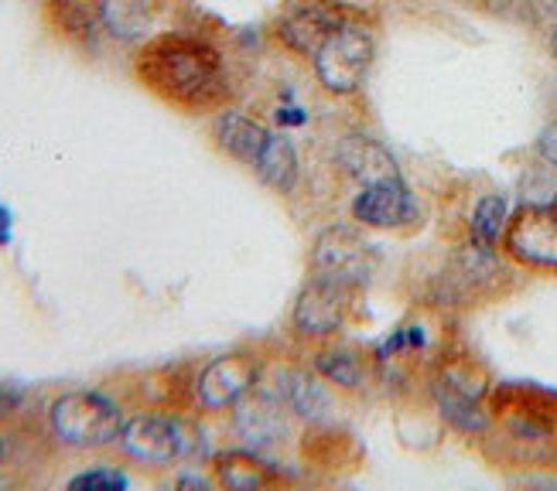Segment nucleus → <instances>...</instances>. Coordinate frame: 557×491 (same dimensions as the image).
<instances>
[{"mask_svg": "<svg viewBox=\"0 0 557 491\" xmlns=\"http://www.w3.org/2000/svg\"><path fill=\"white\" fill-rule=\"evenodd\" d=\"M137 76L168 103L188 110L220 106L230 96L223 55L199 38L164 35L151 41L137 59Z\"/></svg>", "mask_w": 557, "mask_h": 491, "instance_id": "nucleus-1", "label": "nucleus"}, {"mask_svg": "<svg viewBox=\"0 0 557 491\" xmlns=\"http://www.w3.org/2000/svg\"><path fill=\"white\" fill-rule=\"evenodd\" d=\"M48 424H52V433L65 448L100 451V448L116 444L127 416L110 396H103V392L72 389L52 403V410H48Z\"/></svg>", "mask_w": 557, "mask_h": 491, "instance_id": "nucleus-2", "label": "nucleus"}, {"mask_svg": "<svg viewBox=\"0 0 557 491\" xmlns=\"http://www.w3.org/2000/svg\"><path fill=\"white\" fill-rule=\"evenodd\" d=\"M376 55V38L367 24L343 17V24L329 35V41L314 52V76L319 83L335 92V96H349L362 83H367V72Z\"/></svg>", "mask_w": 557, "mask_h": 491, "instance_id": "nucleus-3", "label": "nucleus"}, {"mask_svg": "<svg viewBox=\"0 0 557 491\" xmlns=\"http://www.w3.org/2000/svg\"><path fill=\"white\" fill-rule=\"evenodd\" d=\"M311 266H314V274H319V277L349 284V287H362L373 277L376 256H373L370 242L362 236H356L346 226H332V229H325L319 239H314Z\"/></svg>", "mask_w": 557, "mask_h": 491, "instance_id": "nucleus-4", "label": "nucleus"}, {"mask_svg": "<svg viewBox=\"0 0 557 491\" xmlns=\"http://www.w3.org/2000/svg\"><path fill=\"white\" fill-rule=\"evenodd\" d=\"M120 451L140 464H172L188 454V437L178 420L161 413H137L120 430Z\"/></svg>", "mask_w": 557, "mask_h": 491, "instance_id": "nucleus-5", "label": "nucleus"}, {"mask_svg": "<svg viewBox=\"0 0 557 491\" xmlns=\"http://www.w3.org/2000/svg\"><path fill=\"white\" fill-rule=\"evenodd\" d=\"M260 382V362L247 352H233L212 358L199 379H196V396L206 410H230L239 400L253 392Z\"/></svg>", "mask_w": 557, "mask_h": 491, "instance_id": "nucleus-6", "label": "nucleus"}, {"mask_svg": "<svg viewBox=\"0 0 557 491\" xmlns=\"http://www.w3.org/2000/svg\"><path fill=\"white\" fill-rule=\"evenodd\" d=\"M352 290L349 284H338L329 277L314 274L305 290L298 293V304H295V328L301 335H332L346 325V317L352 311Z\"/></svg>", "mask_w": 557, "mask_h": 491, "instance_id": "nucleus-7", "label": "nucleus"}, {"mask_svg": "<svg viewBox=\"0 0 557 491\" xmlns=\"http://www.w3.org/2000/svg\"><path fill=\"white\" fill-rule=\"evenodd\" d=\"M510 253L530 266H557V205H527L506 229Z\"/></svg>", "mask_w": 557, "mask_h": 491, "instance_id": "nucleus-8", "label": "nucleus"}, {"mask_svg": "<svg viewBox=\"0 0 557 491\" xmlns=\"http://www.w3.org/2000/svg\"><path fill=\"white\" fill-rule=\"evenodd\" d=\"M236 430L239 437L247 440V444H257V448H268V444H277V440L287 437L290 430V410L281 396L274 392H247L244 400L236 403Z\"/></svg>", "mask_w": 557, "mask_h": 491, "instance_id": "nucleus-9", "label": "nucleus"}, {"mask_svg": "<svg viewBox=\"0 0 557 491\" xmlns=\"http://www.w3.org/2000/svg\"><path fill=\"white\" fill-rule=\"evenodd\" d=\"M335 164L343 167L352 181H359L362 188L404 181L394 154L386 151L383 143H376L373 137H362V134H349V137L338 140V147H335Z\"/></svg>", "mask_w": 557, "mask_h": 491, "instance_id": "nucleus-10", "label": "nucleus"}, {"mask_svg": "<svg viewBox=\"0 0 557 491\" xmlns=\"http://www.w3.org/2000/svg\"><path fill=\"white\" fill-rule=\"evenodd\" d=\"M338 24H343V14L335 8L322 4V0H301L298 8H290L281 17L277 32L290 52L314 59V52L329 41V35L338 28Z\"/></svg>", "mask_w": 557, "mask_h": 491, "instance_id": "nucleus-11", "label": "nucleus"}, {"mask_svg": "<svg viewBox=\"0 0 557 491\" xmlns=\"http://www.w3.org/2000/svg\"><path fill=\"white\" fill-rule=\"evenodd\" d=\"M352 218L370 229H397L407 218H414V199L404 181L370 185L352 199Z\"/></svg>", "mask_w": 557, "mask_h": 491, "instance_id": "nucleus-12", "label": "nucleus"}, {"mask_svg": "<svg viewBox=\"0 0 557 491\" xmlns=\"http://www.w3.org/2000/svg\"><path fill=\"white\" fill-rule=\"evenodd\" d=\"M268 134L271 130H263L253 116L239 113V110H223L212 123V137H215V143H220V151L236 158V161H247V164L257 161Z\"/></svg>", "mask_w": 557, "mask_h": 491, "instance_id": "nucleus-13", "label": "nucleus"}, {"mask_svg": "<svg viewBox=\"0 0 557 491\" xmlns=\"http://www.w3.org/2000/svg\"><path fill=\"white\" fill-rule=\"evenodd\" d=\"M281 400L287 403L290 413L301 416V420H308V424H319L332 413V396H329L325 382H319V376H311V373H301V368L284 373Z\"/></svg>", "mask_w": 557, "mask_h": 491, "instance_id": "nucleus-14", "label": "nucleus"}, {"mask_svg": "<svg viewBox=\"0 0 557 491\" xmlns=\"http://www.w3.org/2000/svg\"><path fill=\"white\" fill-rule=\"evenodd\" d=\"M253 171L268 188L290 191L298 181V151H295V143H290L284 134H268V140H263L260 154L253 161Z\"/></svg>", "mask_w": 557, "mask_h": 491, "instance_id": "nucleus-15", "label": "nucleus"}, {"mask_svg": "<svg viewBox=\"0 0 557 491\" xmlns=\"http://www.w3.org/2000/svg\"><path fill=\"white\" fill-rule=\"evenodd\" d=\"M434 403H438L442 416H445V420L455 430H462V433H482V430L490 427V413H486V406L479 403V396L455 389L445 379L434 382Z\"/></svg>", "mask_w": 557, "mask_h": 491, "instance_id": "nucleus-16", "label": "nucleus"}, {"mask_svg": "<svg viewBox=\"0 0 557 491\" xmlns=\"http://www.w3.org/2000/svg\"><path fill=\"white\" fill-rule=\"evenodd\" d=\"M100 24L120 41H137L151 28V0H100Z\"/></svg>", "mask_w": 557, "mask_h": 491, "instance_id": "nucleus-17", "label": "nucleus"}, {"mask_svg": "<svg viewBox=\"0 0 557 491\" xmlns=\"http://www.w3.org/2000/svg\"><path fill=\"white\" fill-rule=\"evenodd\" d=\"M215 478L233 491H257L268 481V471L253 454H220L215 457Z\"/></svg>", "mask_w": 557, "mask_h": 491, "instance_id": "nucleus-18", "label": "nucleus"}, {"mask_svg": "<svg viewBox=\"0 0 557 491\" xmlns=\"http://www.w3.org/2000/svg\"><path fill=\"white\" fill-rule=\"evenodd\" d=\"M503 229H506V202L499 199V194L479 199V205L472 212V223H469L472 246H479V250H493L496 239L503 236Z\"/></svg>", "mask_w": 557, "mask_h": 491, "instance_id": "nucleus-19", "label": "nucleus"}, {"mask_svg": "<svg viewBox=\"0 0 557 491\" xmlns=\"http://www.w3.org/2000/svg\"><path fill=\"white\" fill-rule=\"evenodd\" d=\"M314 373L322 379L343 386V389H359L362 386V362L346 352V349H329V352H319L314 358Z\"/></svg>", "mask_w": 557, "mask_h": 491, "instance_id": "nucleus-20", "label": "nucleus"}, {"mask_svg": "<svg viewBox=\"0 0 557 491\" xmlns=\"http://www.w3.org/2000/svg\"><path fill=\"white\" fill-rule=\"evenodd\" d=\"M72 491H120L127 488V475L116 468H89L76 478H69Z\"/></svg>", "mask_w": 557, "mask_h": 491, "instance_id": "nucleus-21", "label": "nucleus"}, {"mask_svg": "<svg viewBox=\"0 0 557 491\" xmlns=\"http://www.w3.org/2000/svg\"><path fill=\"white\" fill-rule=\"evenodd\" d=\"M541 154L557 167V119L550 123V127L541 134Z\"/></svg>", "mask_w": 557, "mask_h": 491, "instance_id": "nucleus-22", "label": "nucleus"}, {"mask_svg": "<svg viewBox=\"0 0 557 491\" xmlns=\"http://www.w3.org/2000/svg\"><path fill=\"white\" fill-rule=\"evenodd\" d=\"M11 242V209L0 205V246Z\"/></svg>", "mask_w": 557, "mask_h": 491, "instance_id": "nucleus-23", "label": "nucleus"}, {"mask_svg": "<svg viewBox=\"0 0 557 491\" xmlns=\"http://www.w3.org/2000/svg\"><path fill=\"white\" fill-rule=\"evenodd\" d=\"M277 123H305V113L295 110V106H290V110H281V113H277Z\"/></svg>", "mask_w": 557, "mask_h": 491, "instance_id": "nucleus-24", "label": "nucleus"}, {"mask_svg": "<svg viewBox=\"0 0 557 491\" xmlns=\"http://www.w3.org/2000/svg\"><path fill=\"white\" fill-rule=\"evenodd\" d=\"M550 48H554V59H557V32L550 35Z\"/></svg>", "mask_w": 557, "mask_h": 491, "instance_id": "nucleus-25", "label": "nucleus"}, {"mask_svg": "<svg viewBox=\"0 0 557 491\" xmlns=\"http://www.w3.org/2000/svg\"><path fill=\"white\" fill-rule=\"evenodd\" d=\"M4 451H8V448H4V437H0V461H4Z\"/></svg>", "mask_w": 557, "mask_h": 491, "instance_id": "nucleus-26", "label": "nucleus"}]
</instances>
